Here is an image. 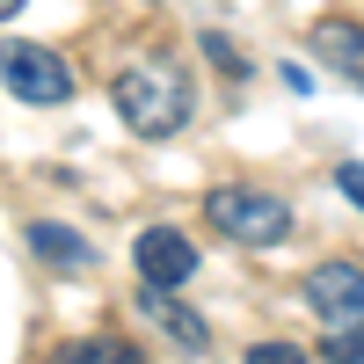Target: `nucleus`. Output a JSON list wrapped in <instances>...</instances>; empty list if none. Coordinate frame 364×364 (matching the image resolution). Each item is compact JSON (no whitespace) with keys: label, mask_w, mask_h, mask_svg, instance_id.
<instances>
[{"label":"nucleus","mask_w":364,"mask_h":364,"mask_svg":"<svg viewBox=\"0 0 364 364\" xmlns=\"http://www.w3.org/2000/svg\"><path fill=\"white\" fill-rule=\"evenodd\" d=\"M109 95H117V117L139 132V139H175L182 124H190V109H197V87H190V66H175V58H139V66H124L109 80Z\"/></svg>","instance_id":"1"},{"label":"nucleus","mask_w":364,"mask_h":364,"mask_svg":"<svg viewBox=\"0 0 364 364\" xmlns=\"http://www.w3.org/2000/svg\"><path fill=\"white\" fill-rule=\"evenodd\" d=\"M204 219H211V233L240 240V248H277V240L291 233V204L277 190H211Z\"/></svg>","instance_id":"2"},{"label":"nucleus","mask_w":364,"mask_h":364,"mask_svg":"<svg viewBox=\"0 0 364 364\" xmlns=\"http://www.w3.org/2000/svg\"><path fill=\"white\" fill-rule=\"evenodd\" d=\"M299 299H306V314L328 321V328H357L364 321V262H314L306 277H299Z\"/></svg>","instance_id":"3"},{"label":"nucleus","mask_w":364,"mask_h":364,"mask_svg":"<svg viewBox=\"0 0 364 364\" xmlns=\"http://www.w3.org/2000/svg\"><path fill=\"white\" fill-rule=\"evenodd\" d=\"M0 80H8L22 102H37V109H51V102H66V95H73L66 58H58V51H44V44H22V37H8V44H0Z\"/></svg>","instance_id":"4"},{"label":"nucleus","mask_w":364,"mask_h":364,"mask_svg":"<svg viewBox=\"0 0 364 364\" xmlns=\"http://www.w3.org/2000/svg\"><path fill=\"white\" fill-rule=\"evenodd\" d=\"M132 262H139V277H146V284L175 291V284H190V277H197V240L182 233V226H146V233L132 240Z\"/></svg>","instance_id":"5"},{"label":"nucleus","mask_w":364,"mask_h":364,"mask_svg":"<svg viewBox=\"0 0 364 364\" xmlns=\"http://www.w3.org/2000/svg\"><path fill=\"white\" fill-rule=\"evenodd\" d=\"M314 58H321V66H336L350 87H364V22L321 15V22H314Z\"/></svg>","instance_id":"6"},{"label":"nucleus","mask_w":364,"mask_h":364,"mask_svg":"<svg viewBox=\"0 0 364 364\" xmlns=\"http://www.w3.org/2000/svg\"><path fill=\"white\" fill-rule=\"evenodd\" d=\"M139 314H154V321L168 328V336H182L190 350H204V343H211V328H204V321H197L190 306H175V299H168L161 284H146V291H139Z\"/></svg>","instance_id":"7"},{"label":"nucleus","mask_w":364,"mask_h":364,"mask_svg":"<svg viewBox=\"0 0 364 364\" xmlns=\"http://www.w3.org/2000/svg\"><path fill=\"white\" fill-rule=\"evenodd\" d=\"M29 248H37L44 262H58V269H87V262H95V248H87L73 226H51V219L29 226Z\"/></svg>","instance_id":"8"},{"label":"nucleus","mask_w":364,"mask_h":364,"mask_svg":"<svg viewBox=\"0 0 364 364\" xmlns=\"http://www.w3.org/2000/svg\"><path fill=\"white\" fill-rule=\"evenodd\" d=\"M204 58H211V66H219V73H233V80L248 73V58H240V51H233V44L219 37V29H204Z\"/></svg>","instance_id":"9"},{"label":"nucleus","mask_w":364,"mask_h":364,"mask_svg":"<svg viewBox=\"0 0 364 364\" xmlns=\"http://www.w3.org/2000/svg\"><path fill=\"white\" fill-rule=\"evenodd\" d=\"M328 357H364V321L357 328H328Z\"/></svg>","instance_id":"10"},{"label":"nucleus","mask_w":364,"mask_h":364,"mask_svg":"<svg viewBox=\"0 0 364 364\" xmlns=\"http://www.w3.org/2000/svg\"><path fill=\"white\" fill-rule=\"evenodd\" d=\"M336 190H343V197L364 211V161H343V168H336Z\"/></svg>","instance_id":"11"},{"label":"nucleus","mask_w":364,"mask_h":364,"mask_svg":"<svg viewBox=\"0 0 364 364\" xmlns=\"http://www.w3.org/2000/svg\"><path fill=\"white\" fill-rule=\"evenodd\" d=\"M284 357H306V350H291V343H255L248 364H284Z\"/></svg>","instance_id":"12"},{"label":"nucleus","mask_w":364,"mask_h":364,"mask_svg":"<svg viewBox=\"0 0 364 364\" xmlns=\"http://www.w3.org/2000/svg\"><path fill=\"white\" fill-rule=\"evenodd\" d=\"M66 357H132V343H80V350H66Z\"/></svg>","instance_id":"13"},{"label":"nucleus","mask_w":364,"mask_h":364,"mask_svg":"<svg viewBox=\"0 0 364 364\" xmlns=\"http://www.w3.org/2000/svg\"><path fill=\"white\" fill-rule=\"evenodd\" d=\"M8 15H22V0H0V22H8Z\"/></svg>","instance_id":"14"}]
</instances>
